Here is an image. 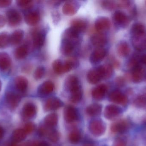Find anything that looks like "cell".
I'll list each match as a JSON object with an SVG mask.
<instances>
[{
	"mask_svg": "<svg viewBox=\"0 0 146 146\" xmlns=\"http://www.w3.org/2000/svg\"><path fill=\"white\" fill-rule=\"evenodd\" d=\"M109 98L111 102L122 105H125L128 102L127 96L119 91H114L111 93Z\"/></svg>",
	"mask_w": 146,
	"mask_h": 146,
	"instance_id": "6",
	"label": "cell"
},
{
	"mask_svg": "<svg viewBox=\"0 0 146 146\" xmlns=\"http://www.w3.org/2000/svg\"><path fill=\"white\" fill-rule=\"evenodd\" d=\"M40 16L38 13L36 11H32L27 14L25 16V20L27 24L33 26L38 22Z\"/></svg>",
	"mask_w": 146,
	"mask_h": 146,
	"instance_id": "24",
	"label": "cell"
},
{
	"mask_svg": "<svg viewBox=\"0 0 146 146\" xmlns=\"http://www.w3.org/2000/svg\"><path fill=\"white\" fill-rule=\"evenodd\" d=\"M71 93V100L72 103H76L81 100L83 96V92L81 86L72 91Z\"/></svg>",
	"mask_w": 146,
	"mask_h": 146,
	"instance_id": "34",
	"label": "cell"
},
{
	"mask_svg": "<svg viewBox=\"0 0 146 146\" xmlns=\"http://www.w3.org/2000/svg\"><path fill=\"white\" fill-rule=\"evenodd\" d=\"M102 109V106L100 104L94 103L87 108L86 112L90 116H97L101 113Z\"/></svg>",
	"mask_w": 146,
	"mask_h": 146,
	"instance_id": "30",
	"label": "cell"
},
{
	"mask_svg": "<svg viewBox=\"0 0 146 146\" xmlns=\"http://www.w3.org/2000/svg\"><path fill=\"white\" fill-rule=\"evenodd\" d=\"M82 146H94L93 144L91 143H86L82 145Z\"/></svg>",
	"mask_w": 146,
	"mask_h": 146,
	"instance_id": "56",
	"label": "cell"
},
{
	"mask_svg": "<svg viewBox=\"0 0 146 146\" xmlns=\"http://www.w3.org/2000/svg\"><path fill=\"white\" fill-rule=\"evenodd\" d=\"M80 33L86 30L87 24L86 21L80 19L74 20L72 22V27Z\"/></svg>",
	"mask_w": 146,
	"mask_h": 146,
	"instance_id": "33",
	"label": "cell"
},
{
	"mask_svg": "<svg viewBox=\"0 0 146 146\" xmlns=\"http://www.w3.org/2000/svg\"><path fill=\"white\" fill-rule=\"evenodd\" d=\"M129 2L128 1H121L120 3H118V6L122 8H126L129 6Z\"/></svg>",
	"mask_w": 146,
	"mask_h": 146,
	"instance_id": "50",
	"label": "cell"
},
{
	"mask_svg": "<svg viewBox=\"0 0 146 146\" xmlns=\"http://www.w3.org/2000/svg\"><path fill=\"white\" fill-rule=\"evenodd\" d=\"M116 82L118 85H123V84H124V80L122 78L119 77V78L117 79Z\"/></svg>",
	"mask_w": 146,
	"mask_h": 146,
	"instance_id": "52",
	"label": "cell"
},
{
	"mask_svg": "<svg viewBox=\"0 0 146 146\" xmlns=\"http://www.w3.org/2000/svg\"><path fill=\"white\" fill-rule=\"evenodd\" d=\"M64 118L65 121L68 123L74 121L77 118V113L76 109L72 106H68L64 110Z\"/></svg>",
	"mask_w": 146,
	"mask_h": 146,
	"instance_id": "14",
	"label": "cell"
},
{
	"mask_svg": "<svg viewBox=\"0 0 146 146\" xmlns=\"http://www.w3.org/2000/svg\"><path fill=\"white\" fill-rule=\"evenodd\" d=\"M102 6L105 9L111 10L115 7L116 4L112 1H104L102 3Z\"/></svg>",
	"mask_w": 146,
	"mask_h": 146,
	"instance_id": "44",
	"label": "cell"
},
{
	"mask_svg": "<svg viewBox=\"0 0 146 146\" xmlns=\"http://www.w3.org/2000/svg\"><path fill=\"white\" fill-rule=\"evenodd\" d=\"M91 42L92 44L97 48H103L106 44L107 39L103 33H97L92 36Z\"/></svg>",
	"mask_w": 146,
	"mask_h": 146,
	"instance_id": "12",
	"label": "cell"
},
{
	"mask_svg": "<svg viewBox=\"0 0 146 146\" xmlns=\"http://www.w3.org/2000/svg\"><path fill=\"white\" fill-rule=\"evenodd\" d=\"M26 133L24 131V129H18L15 130L12 135V139L13 142L19 143L22 142L27 137Z\"/></svg>",
	"mask_w": 146,
	"mask_h": 146,
	"instance_id": "28",
	"label": "cell"
},
{
	"mask_svg": "<svg viewBox=\"0 0 146 146\" xmlns=\"http://www.w3.org/2000/svg\"><path fill=\"white\" fill-rule=\"evenodd\" d=\"M58 121V117L56 113L49 114L45 117L44 123L45 126L48 127H53L56 126Z\"/></svg>",
	"mask_w": 146,
	"mask_h": 146,
	"instance_id": "31",
	"label": "cell"
},
{
	"mask_svg": "<svg viewBox=\"0 0 146 146\" xmlns=\"http://www.w3.org/2000/svg\"><path fill=\"white\" fill-rule=\"evenodd\" d=\"M6 19L4 16L0 15V28L4 26L6 23Z\"/></svg>",
	"mask_w": 146,
	"mask_h": 146,
	"instance_id": "51",
	"label": "cell"
},
{
	"mask_svg": "<svg viewBox=\"0 0 146 146\" xmlns=\"http://www.w3.org/2000/svg\"><path fill=\"white\" fill-rule=\"evenodd\" d=\"M132 44L135 48L139 51L146 50V33L132 36Z\"/></svg>",
	"mask_w": 146,
	"mask_h": 146,
	"instance_id": "2",
	"label": "cell"
},
{
	"mask_svg": "<svg viewBox=\"0 0 146 146\" xmlns=\"http://www.w3.org/2000/svg\"><path fill=\"white\" fill-rule=\"evenodd\" d=\"M15 85L18 91L24 93L26 91L28 87V81L23 76H17L15 79Z\"/></svg>",
	"mask_w": 146,
	"mask_h": 146,
	"instance_id": "23",
	"label": "cell"
},
{
	"mask_svg": "<svg viewBox=\"0 0 146 146\" xmlns=\"http://www.w3.org/2000/svg\"><path fill=\"white\" fill-rule=\"evenodd\" d=\"M7 104L10 109H15L18 107L21 100L20 96L13 91H8L5 95Z\"/></svg>",
	"mask_w": 146,
	"mask_h": 146,
	"instance_id": "3",
	"label": "cell"
},
{
	"mask_svg": "<svg viewBox=\"0 0 146 146\" xmlns=\"http://www.w3.org/2000/svg\"><path fill=\"white\" fill-rule=\"evenodd\" d=\"M10 43V37L7 33L0 34V48H4L7 47Z\"/></svg>",
	"mask_w": 146,
	"mask_h": 146,
	"instance_id": "39",
	"label": "cell"
},
{
	"mask_svg": "<svg viewBox=\"0 0 146 146\" xmlns=\"http://www.w3.org/2000/svg\"><path fill=\"white\" fill-rule=\"evenodd\" d=\"M146 33V28L144 25L141 23H137L132 26L131 33L132 36L142 34Z\"/></svg>",
	"mask_w": 146,
	"mask_h": 146,
	"instance_id": "36",
	"label": "cell"
},
{
	"mask_svg": "<svg viewBox=\"0 0 146 146\" xmlns=\"http://www.w3.org/2000/svg\"><path fill=\"white\" fill-rule=\"evenodd\" d=\"M141 61L142 62L146 65V55L143 56L141 58Z\"/></svg>",
	"mask_w": 146,
	"mask_h": 146,
	"instance_id": "55",
	"label": "cell"
},
{
	"mask_svg": "<svg viewBox=\"0 0 146 146\" xmlns=\"http://www.w3.org/2000/svg\"><path fill=\"white\" fill-rule=\"evenodd\" d=\"M75 44L66 39H62L60 46V51L63 55L68 56L71 55L74 50Z\"/></svg>",
	"mask_w": 146,
	"mask_h": 146,
	"instance_id": "21",
	"label": "cell"
},
{
	"mask_svg": "<svg viewBox=\"0 0 146 146\" xmlns=\"http://www.w3.org/2000/svg\"><path fill=\"white\" fill-rule=\"evenodd\" d=\"M102 79H109L112 76L113 73V67L110 64L101 65L97 67Z\"/></svg>",
	"mask_w": 146,
	"mask_h": 146,
	"instance_id": "22",
	"label": "cell"
},
{
	"mask_svg": "<svg viewBox=\"0 0 146 146\" xmlns=\"http://www.w3.org/2000/svg\"><path fill=\"white\" fill-rule=\"evenodd\" d=\"M81 137V136L80 131L77 129H74L69 135V140L72 144H77L80 141Z\"/></svg>",
	"mask_w": 146,
	"mask_h": 146,
	"instance_id": "38",
	"label": "cell"
},
{
	"mask_svg": "<svg viewBox=\"0 0 146 146\" xmlns=\"http://www.w3.org/2000/svg\"><path fill=\"white\" fill-rule=\"evenodd\" d=\"M113 18L116 24L122 26L127 25L130 22L129 18L121 11H116L113 15Z\"/></svg>",
	"mask_w": 146,
	"mask_h": 146,
	"instance_id": "10",
	"label": "cell"
},
{
	"mask_svg": "<svg viewBox=\"0 0 146 146\" xmlns=\"http://www.w3.org/2000/svg\"><path fill=\"white\" fill-rule=\"evenodd\" d=\"M111 23L108 18L105 17H100L95 21V29L99 32L107 31L110 27Z\"/></svg>",
	"mask_w": 146,
	"mask_h": 146,
	"instance_id": "8",
	"label": "cell"
},
{
	"mask_svg": "<svg viewBox=\"0 0 146 146\" xmlns=\"http://www.w3.org/2000/svg\"><path fill=\"white\" fill-rule=\"evenodd\" d=\"M107 52L106 50L103 48H97L91 54L90 57V61L93 64L99 63L104 60L106 56Z\"/></svg>",
	"mask_w": 146,
	"mask_h": 146,
	"instance_id": "5",
	"label": "cell"
},
{
	"mask_svg": "<svg viewBox=\"0 0 146 146\" xmlns=\"http://www.w3.org/2000/svg\"><path fill=\"white\" fill-rule=\"evenodd\" d=\"M35 125L32 123L29 122L27 123L25 125L23 129L27 135L33 132V131L35 130Z\"/></svg>",
	"mask_w": 146,
	"mask_h": 146,
	"instance_id": "45",
	"label": "cell"
},
{
	"mask_svg": "<svg viewBox=\"0 0 146 146\" xmlns=\"http://www.w3.org/2000/svg\"><path fill=\"white\" fill-rule=\"evenodd\" d=\"M127 141L125 139L118 137L115 139L113 143V146H126Z\"/></svg>",
	"mask_w": 146,
	"mask_h": 146,
	"instance_id": "46",
	"label": "cell"
},
{
	"mask_svg": "<svg viewBox=\"0 0 146 146\" xmlns=\"http://www.w3.org/2000/svg\"><path fill=\"white\" fill-rule=\"evenodd\" d=\"M49 132L48 131V129L44 127H41L38 129V134L40 136H44L46 135H48Z\"/></svg>",
	"mask_w": 146,
	"mask_h": 146,
	"instance_id": "48",
	"label": "cell"
},
{
	"mask_svg": "<svg viewBox=\"0 0 146 146\" xmlns=\"http://www.w3.org/2000/svg\"><path fill=\"white\" fill-rule=\"evenodd\" d=\"M36 107L34 104L29 103L24 105L22 109L23 115L28 119L33 118L36 113Z\"/></svg>",
	"mask_w": 146,
	"mask_h": 146,
	"instance_id": "15",
	"label": "cell"
},
{
	"mask_svg": "<svg viewBox=\"0 0 146 146\" xmlns=\"http://www.w3.org/2000/svg\"><path fill=\"white\" fill-rule=\"evenodd\" d=\"M129 124L125 121H120L114 123L111 126V129L113 133H122L127 131Z\"/></svg>",
	"mask_w": 146,
	"mask_h": 146,
	"instance_id": "18",
	"label": "cell"
},
{
	"mask_svg": "<svg viewBox=\"0 0 146 146\" xmlns=\"http://www.w3.org/2000/svg\"><path fill=\"white\" fill-rule=\"evenodd\" d=\"M37 146H50V145L46 141H42L38 142Z\"/></svg>",
	"mask_w": 146,
	"mask_h": 146,
	"instance_id": "53",
	"label": "cell"
},
{
	"mask_svg": "<svg viewBox=\"0 0 146 146\" xmlns=\"http://www.w3.org/2000/svg\"><path fill=\"white\" fill-rule=\"evenodd\" d=\"M12 1L10 0H0V7H6L11 4Z\"/></svg>",
	"mask_w": 146,
	"mask_h": 146,
	"instance_id": "49",
	"label": "cell"
},
{
	"mask_svg": "<svg viewBox=\"0 0 146 146\" xmlns=\"http://www.w3.org/2000/svg\"><path fill=\"white\" fill-rule=\"evenodd\" d=\"M138 66H139V62H138L137 59L135 57H133L131 58L128 63V67L129 68L132 69H133Z\"/></svg>",
	"mask_w": 146,
	"mask_h": 146,
	"instance_id": "47",
	"label": "cell"
},
{
	"mask_svg": "<svg viewBox=\"0 0 146 146\" xmlns=\"http://www.w3.org/2000/svg\"><path fill=\"white\" fill-rule=\"evenodd\" d=\"M87 79L88 82L93 85L97 84L102 79L97 68L92 69L88 71L87 74Z\"/></svg>",
	"mask_w": 146,
	"mask_h": 146,
	"instance_id": "17",
	"label": "cell"
},
{
	"mask_svg": "<svg viewBox=\"0 0 146 146\" xmlns=\"http://www.w3.org/2000/svg\"><path fill=\"white\" fill-rule=\"evenodd\" d=\"M49 140L53 143H56L60 139V133L56 130H52L48 134Z\"/></svg>",
	"mask_w": 146,
	"mask_h": 146,
	"instance_id": "42",
	"label": "cell"
},
{
	"mask_svg": "<svg viewBox=\"0 0 146 146\" xmlns=\"http://www.w3.org/2000/svg\"><path fill=\"white\" fill-rule=\"evenodd\" d=\"M79 33L71 27L67 29L63 33L62 39H66L72 42L74 44L77 43L79 38Z\"/></svg>",
	"mask_w": 146,
	"mask_h": 146,
	"instance_id": "13",
	"label": "cell"
},
{
	"mask_svg": "<svg viewBox=\"0 0 146 146\" xmlns=\"http://www.w3.org/2000/svg\"><path fill=\"white\" fill-rule=\"evenodd\" d=\"M52 67L55 73L57 74L63 73V63L60 60H55L52 64Z\"/></svg>",
	"mask_w": 146,
	"mask_h": 146,
	"instance_id": "37",
	"label": "cell"
},
{
	"mask_svg": "<svg viewBox=\"0 0 146 146\" xmlns=\"http://www.w3.org/2000/svg\"><path fill=\"white\" fill-rule=\"evenodd\" d=\"M107 90V86L105 84L99 85L95 87L92 91L93 97L98 100L103 99L106 93Z\"/></svg>",
	"mask_w": 146,
	"mask_h": 146,
	"instance_id": "16",
	"label": "cell"
},
{
	"mask_svg": "<svg viewBox=\"0 0 146 146\" xmlns=\"http://www.w3.org/2000/svg\"><path fill=\"white\" fill-rule=\"evenodd\" d=\"M121 112L120 107L113 105H108L105 109L104 115L105 117L109 120H112L118 116Z\"/></svg>",
	"mask_w": 146,
	"mask_h": 146,
	"instance_id": "7",
	"label": "cell"
},
{
	"mask_svg": "<svg viewBox=\"0 0 146 146\" xmlns=\"http://www.w3.org/2000/svg\"><path fill=\"white\" fill-rule=\"evenodd\" d=\"M4 133H5V131L4 129L1 126H0V140L3 138Z\"/></svg>",
	"mask_w": 146,
	"mask_h": 146,
	"instance_id": "54",
	"label": "cell"
},
{
	"mask_svg": "<svg viewBox=\"0 0 146 146\" xmlns=\"http://www.w3.org/2000/svg\"><path fill=\"white\" fill-rule=\"evenodd\" d=\"M63 105L62 101L58 98L51 97L47 100L44 105V109L47 111L58 109Z\"/></svg>",
	"mask_w": 146,
	"mask_h": 146,
	"instance_id": "9",
	"label": "cell"
},
{
	"mask_svg": "<svg viewBox=\"0 0 146 146\" xmlns=\"http://www.w3.org/2000/svg\"><path fill=\"white\" fill-rule=\"evenodd\" d=\"M32 37L33 45L35 48H41L44 44L45 34L43 32L39 31H34L33 33Z\"/></svg>",
	"mask_w": 146,
	"mask_h": 146,
	"instance_id": "11",
	"label": "cell"
},
{
	"mask_svg": "<svg viewBox=\"0 0 146 146\" xmlns=\"http://www.w3.org/2000/svg\"><path fill=\"white\" fill-rule=\"evenodd\" d=\"M1 86H2L1 82V81H0V91H1Z\"/></svg>",
	"mask_w": 146,
	"mask_h": 146,
	"instance_id": "57",
	"label": "cell"
},
{
	"mask_svg": "<svg viewBox=\"0 0 146 146\" xmlns=\"http://www.w3.org/2000/svg\"><path fill=\"white\" fill-rule=\"evenodd\" d=\"M77 7L75 3L72 2L68 1L63 5L62 12L64 14L67 15H72L76 13Z\"/></svg>",
	"mask_w": 146,
	"mask_h": 146,
	"instance_id": "29",
	"label": "cell"
},
{
	"mask_svg": "<svg viewBox=\"0 0 146 146\" xmlns=\"http://www.w3.org/2000/svg\"><path fill=\"white\" fill-rule=\"evenodd\" d=\"M45 73V68L43 67L40 66L37 68L33 74V77L36 80L41 79L43 78Z\"/></svg>",
	"mask_w": 146,
	"mask_h": 146,
	"instance_id": "41",
	"label": "cell"
},
{
	"mask_svg": "<svg viewBox=\"0 0 146 146\" xmlns=\"http://www.w3.org/2000/svg\"><path fill=\"white\" fill-rule=\"evenodd\" d=\"M135 104L140 108L146 107V94L138 97L135 101Z\"/></svg>",
	"mask_w": 146,
	"mask_h": 146,
	"instance_id": "40",
	"label": "cell"
},
{
	"mask_svg": "<svg viewBox=\"0 0 146 146\" xmlns=\"http://www.w3.org/2000/svg\"><path fill=\"white\" fill-rule=\"evenodd\" d=\"M106 125L103 121L100 120H94L90 122L89 125V131L95 136H100L104 133Z\"/></svg>",
	"mask_w": 146,
	"mask_h": 146,
	"instance_id": "1",
	"label": "cell"
},
{
	"mask_svg": "<svg viewBox=\"0 0 146 146\" xmlns=\"http://www.w3.org/2000/svg\"><path fill=\"white\" fill-rule=\"evenodd\" d=\"M28 52V48L26 45H21L15 50V56L19 60L24 59L27 56Z\"/></svg>",
	"mask_w": 146,
	"mask_h": 146,
	"instance_id": "35",
	"label": "cell"
},
{
	"mask_svg": "<svg viewBox=\"0 0 146 146\" xmlns=\"http://www.w3.org/2000/svg\"><path fill=\"white\" fill-rule=\"evenodd\" d=\"M7 19L11 26H16L19 25L22 20V16L15 9H11L7 12Z\"/></svg>",
	"mask_w": 146,
	"mask_h": 146,
	"instance_id": "4",
	"label": "cell"
},
{
	"mask_svg": "<svg viewBox=\"0 0 146 146\" xmlns=\"http://www.w3.org/2000/svg\"><path fill=\"white\" fill-rule=\"evenodd\" d=\"M24 36V32L21 30H16L15 31L10 37V43L13 45H17L19 43Z\"/></svg>",
	"mask_w": 146,
	"mask_h": 146,
	"instance_id": "32",
	"label": "cell"
},
{
	"mask_svg": "<svg viewBox=\"0 0 146 146\" xmlns=\"http://www.w3.org/2000/svg\"><path fill=\"white\" fill-rule=\"evenodd\" d=\"M117 51L119 56L122 57H126L130 52V48L127 42L121 41L117 46Z\"/></svg>",
	"mask_w": 146,
	"mask_h": 146,
	"instance_id": "25",
	"label": "cell"
},
{
	"mask_svg": "<svg viewBox=\"0 0 146 146\" xmlns=\"http://www.w3.org/2000/svg\"><path fill=\"white\" fill-rule=\"evenodd\" d=\"M17 4L23 9H29L33 6V1L31 0H19L17 1Z\"/></svg>",
	"mask_w": 146,
	"mask_h": 146,
	"instance_id": "43",
	"label": "cell"
},
{
	"mask_svg": "<svg viewBox=\"0 0 146 146\" xmlns=\"http://www.w3.org/2000/svg\"><path fill=\"white\" fill-rule=\"evenodd\" d=\"M145 76V70L144 69L138 66L133 69L131 79L133 82L138 83L141 82Z\"/></svg>",
	"mask_w": 146,
	"mask_h": 146,
	"instance_id": "20",
	"label": "cell"
},
{
	"mask_svg": "<svg viewBox=\"0 0 146 146\" xmlns=\"http://www.w3.org/2000/svg\"><path fill=\"white\" fill-rule=\"evenodd\" d=\"M54 89L53 82L46 81L41 84L38 89V92L41 95H47L51 93Z\"/></svg>",
	"mask_w": 146,
	"mask_h": 146,
	"instance_id": "19",
	"label": "cell"
},
{
	"mask_svg": "<svg viewBox=\"0 0 146 146\" xmlns=\"http://www.w3.org/2000/svg\"><path fill=\"white\" fill-rule=\"evenodd\" d=\"M65 81V85L70 91L80 86L79 79L74 75H69Z\"/></svg>",
	"mask_w": 146,
	"mask_h": 146,
	"instance_id": "26",
	"label": "cell"
},
{
	"mask_svg": "<svg viewBox=\"0 0 146 146\" xmlns=\"http://www.w3.org/2000/svg\"><path fill=\"white\" fill-rule=\"evenodd\" d=\"M11 60L10 57L7 53H0V69L5 70L10 67Z\"/></svg>",
	"mask_w": 146,
	"mask_h": 146,
	"instance_id": "27",
	"label": "cell"
}]
</instances>
